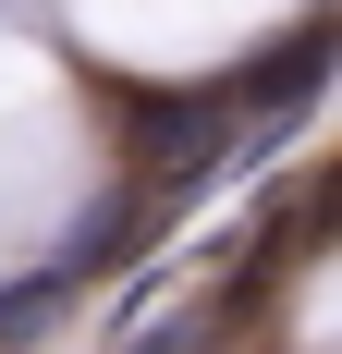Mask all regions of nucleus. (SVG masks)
Instances as JSON below:
<instances>
[{
	"label": "nucleus",
	"mask_w": 342,
	"mask_h": 354,
	"mask_svg": "<svg viewBox=\"0 0 342 354\" xmlns=\"http://www.w3.org/2000/svg\"><path fill=\"white\" fill-rule=\"evenodd\" d=\"M135 354H220V318H171V330H147Z\"/></svg>",
	"instance_id": "obj_2"
},
{
	"label": "nucleus",
	"mask_w": 342,
	"mask_h": 354,
	"mask_svg": "<svg viewBox=\"0 0 342 354\" xmlns=\"http://www.w3.org/2000/svg\"><path fill=\"white\" fill-rule=\"evenodd\" d=\"M318 73H330V25H306V37H281L269 62L233 86V110H257V122H281V110H306L318 98Z\"/></svg>",
	"instance_id": "obj_1"
}]
</instances>
